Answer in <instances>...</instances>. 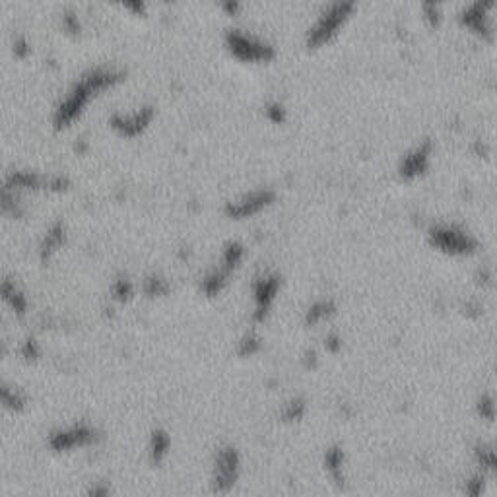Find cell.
<instances>
[{
  "instance_id": "obj_6",
  "label": "cell",
  "mask_w": 497,
  "mask_h": 497,
  "mask_svg": "<svg viewBox=\"0 0 497 497\" xmlns=\"http://www.w3.org/2000/svg\"><path fill=\"white\" fill-rule=\"evenodd\" d=\"M274 191L272 188H255L248 191L243 196H239L237 200H232L225 204V214L232 217H245L253 216L258 210H263L264 206H268L274 200Z\"/></svg>"
},
{
  "instance_id": "obj_15",
  "label": "cell",
  "mask_w": 497,
  "mask_h": 497,
  "mask_svg": "<svg viewBox=\"0 0 497 497\" xmlns=\"http://www.w3.org/2000/svg\"><path fill=\"white\" fill-rule=\"evenodd\" d=\"M232 272V268H227V266H224V264L220 263L216 268H212V270L200 280V289L208 295L217 294V292L225 286V282H227Z\"/></svg>"
},
{
  "instance_id": "obj_1",
  "label": "cell",
  "mask_w": 497,
  "mask_h": 497,
  "mask_svg": "<svg viewBox=\"0 0 497 497\" xmlns=\"http://www.w3.org/2000/svg\"><path fill=\"white\" fill-rule=\"evenodd\" d=\"M123 78L124 70L115 68V66H95L84 72L80 80L70 85L66 95L59 101V105L54 109L53 123L56 126H66L74 116L80 115V111L84 109L93 93L121 82Z\"/></svg>"
},
{
  "instance_id": "obj_25",
  "label": "cell",
  "mask_w": 497,
  "mask_h": 497,
  "mask_svg": "<svg viewBox=\"0 0 497 497\" xmlns=\"http://www.w3.org/2000/svg\"><path fill=\"white\" fill-rule=\"evenodd\" d=\"M328 309H330V303H326V301H321V303H317V305H313V307L309 309L311 323H317L318 318L325 317L326 313H328Z\"/></svg>"
},
{
  "instance_id": "obj_18",
  "label": "cell",
  "mask_w": 497,
  "mask_h": 497,
  "mask_svg": "<svg viewBox=\"0 0 497 497\" xmlns=\"http://www.w3.org/2000/svg\"><path fill=\"white\" fill-rule=\"evenodd\" d=\"M167 289H169V286H167V280L163 276L152 274V276H148L144 280V292L148 295H163L167 294Z\"/></svg>"
},
{
  "instance_id": "obj_19",
  "label": "cell",
  "mask_w": 497,
  "mask_h": 497,
  "mask_svg": "<svg viewBox=\"0 0 497 497\" xmlns=\"http://www.w3.org/2000/svg\"><path fill=\"white\" fill-rule=\"evenodd\" d=\"M2 402H4V406L6 408H10V410H20V408H23V396L16 390V388L8 387V385H4L2 387Z\"/></svg>"
},
{
  "instance_id": "obj_21",
  "label": "cell",
  "mask_w": 497,
  "mask_h": 497,
  "mask_svg": "<svg viewBox=\"0 0 497 497\" xmlns=\"http://www.w3.org/2000/svg\"><path fill=\"white\" fill-rule=\"evenodd\" d=\"M256 348H258V338H256L255 334H247V336L241 338L237 352H239L241 356H251V354H255Z\"/></svg>"
},
{
  "instance_id": "obj_29",
  "label": "cell",
  "mask_w": 497,
  "mask_h": 497,
  "mask_svg": "<svg viewBox=\"0 0 497 497\" xmlns=\"http://www.w3.org/2000/svg\"><path fill=\"white\" fill-rule=\"evenodd\" d=\"M124 8H131V10H136V12H144V2H124Z\"/></svg>"
},
{
  "instance_id": "obj_8",
  "label": "cell",
  "mask_w": 497,
  "mask_h": 497,
  "mask_svg": "<svg viewBox=\"0 0 497 497\" xmlns=\"http://www.w3.org/2000/svg\"><path fill=\"white\" fill-rule=\"evenodd\" d=\"M152 116H154V105L146 103V105H142L136 111L128 113V115L115 111L113 115L109 116V123H111V126L116 132H121L124 136H136L138 132L146 128L148 123L152 121Z\"/></svg>"
},
{
  "instance_id": "obj_9",
  "label": "cell",
  "mask_w": 497,
  "mask_h": 497,
  "mask_svg": "<svg viewBox=\"0 0 497 497\" xmlns=\"http://www.w3.org/2000/svg\"><path fill=\"white\" fill-rule=\"evenodd\" d=\"M493 6H496L493 2H472V4H466L460 10L458 18L466 28L480 33L481 37H489L491 35V16H489V12Z\"/></svg>"
},
{
  "instance_id": "obj_24",
  "label": "cell",
  "mask_w": 497,
  "mask_h": 497,
  "mask_svg": "<svg viewBox=\"0 0 497 497\" xmlns=\"http://www.w3.org/2000/svg\"><path fill=\"white\" fill-rule=\"evenodd\" d=\"M22 356L25 359H35L39 356V344L35 338H28L22 346Z\"/></svg>"
},
{
  "instance_id": "obj_4",
  "label": "cell",
  "mask_w": 497,
  "mask_h": 497,
  "mask_svg": "<svg viewBox=\"0 0 497 497\" xmlns=\"http://www.w3.org/2000/svg\"><path fill=\"white\" fill-rule=\"evenodd\" d=\"M225 45L229 47V51L241 61H270L276 53L268 41L241 30L225 31Z\"/></svg>"
},
{
  "instance_id": "obj_10",
  "label": "cell",
  "mask_w": 497,
  "mask_h": 497,
  "mask_svg": "<svg viewBox=\"0 0 497 497\" xmlns=\"http://www.w3.org/2000/svg\"><path fill=\"white\" fill-rule=\"evenodd\" d=\"M429 155H431V142L424 140L418 146H414L404 154L400 162V175L404 179H414L421 175L429 165Z\"/></svg>"
},
{
  "instance_id": "obj_7",
  "label": "cell",
  "mask_w": 497,
  "mask_h": 497,
  "mask_svg": "<svg viewBox=\"0 0 497 497\" xmlns=\"http://www.w3.org/2000/svg\"><path fill=\"white\" fill-rule=\"evenodd\" d=\"M95 439V429L88 424H74L66 429H59L49 437V445L54 450H70L76 447H84Z\"/></svg>"
},
{
  "instance_id": "obj_13",
  "label": "cell",
  "mask_w": 497,
  "mask_h": 497,
  "mask_svg": "<svg viewBox=\"0 0 497 497\" xmlns=\"http://www.w3.org/2000/svg\"><path fill=\"white\" fill-rule=\"evenodd\" d=\"M64 237H66V227H64V224H62V222L51 224V227L47 229L43 239L39 243V255H41V258H49V256L53 255L54 251L62 245Z\"/></svg>"
},
{
  "instance_id": "obj_23",
  "label": "cell",
  "mask_w": 497,
  "mask_h": 497,
  "mask_svg": "<svg viewBox=\"0 0 497 497\" xmlns=\"http://www.w3.org/2000/svg\"><path fill=\"white\" fill-rule=\"evenodd\" d=\"M421 10H424V14H426L427 22L437 23L439 20H441V6H439V4H435V2H426V4L421 6Z\"/></svg>"
},
{
  "instance_id": "obj_5",
  "label": "cell",
  "mask_w": 497,
  "mask_h": 497,
  "mask_svg": "<svg viewBox=\"0 0 497 497\" xmlns=\"http://www.w3.org/2000/svg\"><path fill=\"white\" fill-rule=\"evenodd\" d=\"M237 478H239V453L233 447H222L214 460L212 488L217 493H225L235 486Z\"/></svg>"
},
{
  "instance_id": "obj_17",
  "label": "cell",
  "mask_w": 497,
  "mask_h": 497,
  "mask_svg": "<svg viewBox=\"0 0 497 497\" xmlns=\"http://www.w3.org/2000/svg\"><path fill=\"white\" fill-rule=\"evenodd\" d=\"M243 253H245V248H243V245H241L239 241H229L224 247V251H222L220 263L224 264V266H227V268L235 270V266H237V264L241 263V258H243Z\"/></svg>"
},
{
  "instance_id": "obj_30",
  "label": "cell",
  "mask_w": 497,
  "mask_h": 497,
  "mask_svg": "<svg viewBox=\"0 0 497 497\" xmlns=\"http://www.w3.org/2000/svg\"><path fill=\"white\" fill-rule=\"evenodd\" d=\"M222 8H224V10H227L229 14H235V12L239 10V4H237V2H224V4H222Z\"/></svg>"
},
{
  "instance_id": "obj_2",
  "label": "cell",
  "mask_w": 497,
  "mask_h": 497,
  "mask_svg": "<svg viewBox=\"0 0 497 497\" xmlns=\"http://www.w3.org/2000/svg\"><path fill=\"white\" fill-rule=\"evenodd\" d=\"M429 241L431 245L441 248L449 255H468L478 247V241L466 227L449 222H439L429 227Z\"/></svg>"
},
{
  "instance_id": "obj_20",
  "label": "cell",
  "mask_w": 497,
  "mask_h": 497,
  "mask_svg": "<svg viewBox=\"0 0 497 497\" xmlns=\"http://www.w3.org/2000/svg\"><path fill=\"white\" fill-rule=\"evenodd\" d=\"M113 295L119 301H124L132 295V282L126 276H119L113 284Z\"/></svg>"
},
{
  "instance_id": "obj_16",
  "label": "cell",
  "mask_w": 497,
  "mask_h": 497,
  "mask_svg": "<svg viewBox=\"0 0 497 497\" xmlns=\"http://www.w3.org/2000/svg\"><path fill=\"white\" fill-rule=\"evenodd\" d=\"M169 435H167V431H163V429H155L154 433H152V437H150V457H152V462H162L163 458L167 457V450H169Z\"/></svg>"
},
{
  "instance_id": "obj_3",
  "label": "cell",
  "mask_w": 497,
  "mask_h": 497,
  "mask_svg": "<svg viewBox=\"0 0 497 497\" xmlns=\"http://www.w3.org/2000/svg\"><path fill=\"white\" fill-rule=\"evenodd\" d=\"M352 10H354V2H346V0H338V2L326 4L318 12L317 20L311 23L309 31H307V43L317 47L321 43L328 41L338 31L342 23L348 20Z\"/></svg>"
},
{
  "instance_id": "obj_26",
  "label": "cell",
  "mask_w": 497,
  "mask_h": 497,
  "mask_svg": "<svg viewBox=\"0 0 497 497\" xmlns=\"http://www.w3.org/2000/svg\"><path fill=\"white\" fill-rule=\"evenodd\" d=\"M266 115L270 116L274 123H280V121H284V107L280 105L278 101H272L266 105Z\"/></svg>"
},
{
  "instance_id": "obj_28",
  "label": "cell",
  "mask_w": 497,
  "mask_h": 497,
  "mask_svg": "<svg viewBox=\"0 0 497 497\" xmlns=\"http://www.w3.org/2000/svg\"><path fill=\"white\" fill-rule=\"evenodd\" d=\"M90 497H109V489L105 488V486L97 484V486H93L92 491H90Z\"/></svg>"
},
{
  "instance_id": "obj_22",
  "label": "cell",
  "mask_w": 497,
  "mask_h": 497,
  "mask_svg": "<svg viewBox=\"0 0 497 497\" xmlns=\"http://www.w3.org/2000/svg\"><path fill=\"white\" fill-rule=\"evenodd\" d=\"M62 28L70 33H78L80 31V20L74 10H66L62 12Z\"/></svg>"
},
{
  "instance_id": "obj_27",
  "label": "cell",
  "mask_w": 497,
  "mask_h": 497,
  "mask_svg": "<svg viewBox=\"0 0 497 497\" xmlns=\"http://www.w3.org/2000/svg\"><path fill=\"white\" fill-rule=\"evenodd\" d=\"M14 53L18 54V56H25V54L30 53V47H28V41H25V39H18V41H16Z\"/></svg>"
},
{
  "instance_id": "obj_11",
  "label": "cell",
  "mask_w": 497,
  "mask_h": 497,
  "mask_svg": "<svg viewBox=\"0 0 497 497\" xmlns=\"http://www.w3.org/2000/svg\"><path fill=\"white\" fill-rule=\"evenodd\" d=\"M280 278L276 274H264L255 282L253 294H255V318L261 321L266 315V311L270 307V303L274 301V295L278 292Z\"/></svg>"
},
{
  "instance_id": "obj_14",
  "label": "cell",
  "mask_w": 497,
  "mask_h": 497,
  "mask_svg": "<svg viewBox=\"0 0 497 497\" xmlns=\"http://www.w3.org/2000/svg\"><path fill=\"white\" fill-rule=\"evenodd\" d=\"M0 292H2L4 301L12 307L14 313L23 315V313L28 311V297L23 295V292L20 287L16 286V282H12L10 278H4L2 280V286H0Z\"/></svg>"
},
{
  "instance_id": "obj_12",
  "label": "cell",
  "mask_w": 497,
  "mask_h": 497,
  "mask_svg": "<svg viewBox=\"0 0 497 497\" xmlns=\"http://www.w3.org/2000/svg\"><path fill=\"white\" fill-rule=\"evenodd\" d=\"M6 188H39L49 186V177L43 179L39 173L30 169H14L6 175Z\"/></svg>"
}]
</instances>
